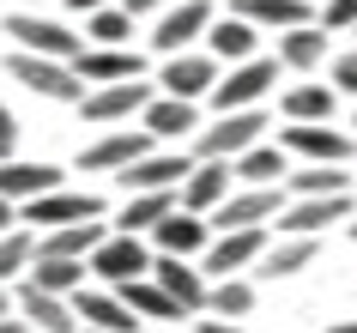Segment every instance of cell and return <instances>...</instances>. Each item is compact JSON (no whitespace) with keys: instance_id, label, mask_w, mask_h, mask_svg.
<instances>
[{"instance_id":"1","label":"cell","mask_w":357,"mask_h":333,"mask_svg":"<svg viewBox=\"0 0 357 333\" xmlns=\"http://www.w3.org/2000/svg\"><path fill=\"white\" fill-rule=\"evenodd\" d=\"M6 79H13V85H24L31 97H43V103H73V110H79V97L91 91V85L79 79L73 61H61V55H31V49H13V55H6Z\"/></svg>"},{"instance_id":"2","label":"cell","mask_w":357,"mask_h":333,"mask_svg":"<svg viewBox=\"0 0 357 333\" xmlns=\"http://www.w3.org/2000/svg\"><path fill=\"white\" fill-rule=\"evenodd\" d=\"M266 110L255 103V110H218L212 121H200V133H194V158H243L255 140H266Z\"/></svg>"},{"instance_id":"3","label":"cell","mask_w":357,"mask_h":333,"mask_svg":"<svg viewBox=\"0 0 357 333\" xmlns=\"http://www.w3.org/2000/svg\"><path fill=\"white\" fill-rule=\"evenodd\" d=\"M279 85V55H248V61H230L218 85H212V110H255L266 103V91Z\"/></svg>"},{"instance_id":"4","label":"cell","mask_w":357,"mask_h":333,"mask_svg":"<svg viewBox=\"0 0 357 333\" xmlns=\"http://www.w3.org/2000/svg\"><path fill=\"white\" fill-rule=\"evenodd\" d=\"M151 79H109V85H91V91L79 97V115L91 121V128H121L133 115L151 103Z\"/></svg>"},{"instance_id":"5","label":"cell","mask_w":357,"mask_h":333,"mask_svg":"<svg viewBox=\"0 0 357 333\" xmlns=\"http://www.w3.org/2000/svg\"><path fill=\"white\" fill-rule=\"evenodd\" d=\"M151 249L139 230H109V237L91 249V279L97 285H128V279H139V273H151Z\"/></svg>"},{"instance_id":"6","label":"cell","mask_w":357,"mask_h":333,"mask_svg":"<svg viewBox=\"0 0 357 333\" xmlns=\"http://www.w3.org/2000/svg\"><path fill=\"white\" fill-rule=\"evenodd\" d=\"M279 146L291 158H303V164H351L357 158V140L345 128H333V121H284Z\"/></svg>"},{"instance_id":"7","label":"cell","mask_w":357,"mask_h":333,"mask_svg":"<svg viewBox=\"0 0 357 333\" xmlns=\"http://www.w3.org/2000/svg\"><path fill=\"white\" fill-rule=\"evenodd\" d=\"M0 31L13 37V49H31V55H61V61H73L79 49H85V31H67V24L43 19V13H6V19H0Z\"/></svg>"},{"instance_id":"8","label":"cell","mask_w":357,"mask_h":333,"mask_svg":"<svg viewBox=\"0 0 357 333\" xmlns=\"http://www.w3.org/2000/svg\"><path fill=\"white\" fill-rule=\"evenodd\" d=\"M345 219H351V194H291L273 230L279 237H321L327 224H345Z\"/></svg>"},{"instance_id":"9","label":"cell","mask_w":357,"mask_h":333,"mask_svg":"<svg viewBox=\"0 0 357 333\" xmlns=\"http://www.w3.org/2000/svg\"><path fill=\"white\" fill-rule=\"evenodd\" d=\"M218 73H225V61L212 55V49H182V55H164V67H158V91L169 97H212V85H218Z\"/></svg>"},{"instance_id":"10","label":"cell","mask_w":357,"mask_h":333,"mask_svg":"<svg viewBox=\"0 0 357 333\" xmlns=\"http://www.w3.org/2000/svg\"><path fill=\"white\" fill-rule=\"evenodd\" d=\"M158 146L146 128H103L91 140V146H79V170L85 176H121V170L133 164V158H146V151Z\"/></svg>"},{"instance_id":"11","label":"cell","mask_w":357,"mask_h":333,"mask_svg":"<svg viewBox=\"0 0 357 333\" xmlns=\"http://www.w3.org/2000/svg\"><path fill=\"white\" fill-rule=\"evenodd\" d=\"M212 0H169L164 13H158V31H151V49L158 55H182V49H194V43L212 31Z\"/></svg>"},{"instance_id":"12","label":"cell","mask_w":357,"mask_h":333,"mask_svg":"<svg viewBox=\"0 0 357 333\" xmlns=\"http://www.w3.org/2000/svg\"><path fill=\"white\" fill-rule=\"evenodd\" d=\"M266 224H236V230H218V237L206 242V255H200V267H206L212 279H225V273H255V260H261L266 249Z\"/></svg>"},{"instance_id":"13","label":"cell","mask_w":357,"mask_h":333,"mask_svg":"<svg viewBox=\"0 0 357 333\" xmlns=\"http://www.w3.org/2000/svg\"><path fill=\"white\" fill-rule=\"evenodd\" d=\"M19 219L31 224V230H55V224H79V219H103V200L97 194H79V188H49V194H37V200L19 206Z\"/></svg>"},{"instance_id":"14","label":"cell","mask_w":357,"mask_h":333,"mask_svg":"<svg viewBox=\"0 0 357 333\" xmlns=\"http://www.w3.org/2000/svg\"><path fill=\"white\" fill-rule=\"evenodd\" d=\"M194 170V151H169V146H151L146 158H133L121 176H115V188L121 194H139V188H182V176Z\"/></svg>"},{"instance_id":"15","label":"cell","mask_w":357,"mask_h":333,"mask_svg":"<svg viewBox=\"0 0 357 333\" xmlns=\"http://www.w3.org/2000/svg\"><path fill=\"white\" fill-rule=\"evenodd\" d=\"M230 188H236V164H230V158H194V170L182 176V206L212 219V212L230 200Z\"/></svg>"},{"instance_id":"16","label":"cell","mask_w":357,"mask_h":333,"mask_svg":"<svg viewBox=\"0 0 357 333\" xmlns=\"http://www.w3.org/2000/svg\"><path fill=\"white\" fill-rule=\"evenodd\" d=\"M139 128H146L158 146L194 140V133H200V103H194V97H169V91H158L146 110H139Z\"/></svg>"},{"instance_id":"17","label":"cell","mask_w":357,"mask_h":333,"mask_svg":"<svg viewBox=\"0 0 357 333\" xmlns=\"http://www.w3.org/2000/svg\"><path fill=\"white\" fill-rule=\"evenodd\" d=\"M151 279H158V285H164L188 315H206V291H212V273H206V267H194L188 255H151Z\"/></svg>"},{"instance_id":"18","label":"cell","mask_w":357,"mask_h":333,"mask_svg":"<svg viewBox=\"0 0 357 333\" xmlns=\"http://www.w3.org/2000/svg\"><path fill=\"white\" fill-rule=\"evenodd\" d=\"M212 242V219L206 212H188V206H176V212H164V219L151 224V249L158 255H206Z\"/></svg>"},{"instance_id":"19","label":"cell","mask_w":357,"mask_h":333,"mask_svg":"<svg viewBox=\"0 0 357 333\" xmlns=\"http://www.w3.org/2000/svg\"><path fill=\"white\" fill-rule=\"evenodd\" d=\"M19 315L31 321V333H79L85 327L79 309H73V297L43 291V285H31V279H19Z\"/></svg>"},{"instance_id":"20","label":"cell","mask_w":357,"mask_h":333,"mask_svg":"<svg viewBox=\"0 0 357 333\" xmlns=\"http://www.w3.org/2000/svg\"><path fill=\"white\" fill-rule=\"evenodd\" d=\"M79 79L85 85H109V79H146V55L128 49V43H91V49H79L73 55Z\"/></svg>"},{"instance_id":"21","label":"cell","mask_w":357,"mask_h":333,"mask_svg":"<svg viewBox=\"0 0 357 333\" xmlns=\"http://www.w3.org/2000/svg\"><path fill=\"white\" fill-rule=\"evenodd\" d=\"M73 309H79V321L85 327H103V333H139L146 321L133 315V303L115 285H85V291L73 297Z\"/></svg>"},{"instance_id":"22","label":"cell","mask_w":357,"mask_h":333,"mask_svg":"<svg viewBox=\"0 0 357 333\" xmlns=\"http://www.w3.org/2000/svg\"><path fill=\"white\" fill-rule=\"evenodd\" d=\"M115 291H121V297L133 303V315H139L146 327H176V321H188V309H182V303H176V297H169L151 273L128 279V285H115Z\"/></svg>"},{"instance_id":"23","label":"cell","mask_w":357,"mask_h":333,"mask_svg":"<svg viewBox=\"0 0 357 333\" xmlns=\"http://www.w3.org/2000/svg\"><path fill=\"white\" fill-rule=\"evenodd\" d=\"M327 24L309 19V24H291V31H279V67H291V73H315V67H327Z\"/></svg>"},{"instance_id":"24","label":"cell","mask_w":357,"mask_h":333,"mask_svg":"<svg viewBox=\"0 0 357 333\" xmlns=\"http://www.w3.org/2000/svg\"><path fill=\"white\" fill-rule=\"evenodd\" d=\"M315 255H321V237H273L261 249V260H255V273L261 279H297L315 267Z\"/></svg>"},{"instance_id":"25","label":"cell","mask_w":357,"mask_h":333,"mask_svg":"<svg viewBox=\"0 0 357 333\" xmlns=\"http://www.w3.org/2000/svg\"><path fill=\"white\" fill-rule=\"evenodd\" d=\"M67 182V170L61 164H24V158H0V194L6 200H37V194H49V188Z\"/></svg>"},{"instance_id":"26","label":"cell","mask_w":357,"mask_h":333,"mask_svg":"<svg viewBox=\"0 0 357 333\" xmlns=\"http://www.w3.org/2000/svg\"><path fill=\"white\" fill-rule=\"evenodd\" d=\"M176 206H182V188H139V194L121 200L115 230H139V237H151V224L164 219V212H176Z\"/></svg>"},{"instance_id":"27","label":"cell","mask_w":357,"mask_h":333,"mask_svg":"<svg viewBox=\"0 0 357 333\" xmlns=\"http://www.w3.org/2000/svg\"><path fill=\"white\" fill-rule=\"evenodd\" d=\"M333 110H339L333 79H303V85H291V91L279 97L284 121H333Z\"/></svg>"},{"instance_id":"28","label":"cell","mask_w":357,"mask_h":333,"mask_svg":"<svg viewBox=\"0 0 357 333\" xmlns=\"http://www.w3.org/2000/svg\"><path fill=\"white\" fill-rule=\"evenodd\" d=\"M24 279H31V285H43V291L79 297L85 285H91V260H79V255H37Z\"/></svg>"},{"instance_id":"29","label":"cell","mask_w":357,"mask_h":333,"mask_svg":"<svg viewBox=\"0 0 357 333\" xmlns=\"http://www.w3.org/2000/svg\"><path fill=\"white\" fill-rule=\"evenodd\" d=\"M230 13L248 19L255 31H291V24H309V19H315L309 0H230Z\"/></svg>"},{"instance_id":"30","label":"cell","mask_w":357,"mask_h":333,"mask_svg":"<svg viewBox=\"0 0 357 333\" xmlns=\"http://www.w3.org/2000/svg\"><path fill=\"white\" fill-rule=\"evenodd\" d=\"M255 37H261V31H255L248 19L225 13V19H212V31H206V49H212V55H218V61L230 67V61H248V55H255Z\"/></svg>"},{"instance_id":"31","label":"cell","mask_w":357,"mask_h":333,"mask_svg":"<svg viewBox=\"0 0 357 333\" xmlns=\"http://www.w3.org/2000/svg\"><path fill=\"white\" fill-rule=\"evenodd\" d=\"M284 176H291V151L273 146V140H255L236 158V182H284Z\"/></svg>"},{"instance_id":"32","label":"cell","mask_w":357,"mask_h":333,"mask_svg":"<svg viewBox=\"0 0 357 333\" xmlns=\"http://www.w3.org/2000/svg\"><path fill=\"white\" fill-rule=\"evenodd\" d=\"M206 315H230V321H248V315H255V279H243V273L212 279V291H206Z\"/></svg>"},{"instance_id":"33","label":"cell","mask_w":357,"mask_h":333,"mask_svg":"<svg viewBox=\"0 0 357 333\" xmlns=\"http://www.w3.org/2000/svg\"><path fill=\"white\" fill-rule=\"evenodd\" d=\"M31 260H37V230H31V224L0 230V285H19V279L31 273Z\"/></svg>"},{"instance_id":"34","label":"cell","mask_w":357,"mask_h":333,"mask_svg":"<svg viewBox=\"0 0 357 333\" xmlns=\"http://www.w3.org/2000/svg\"><path fill=\"white\" fill-rule=\"evenodd\" d=\"M357 176H345V164H303L284 176V194H351Z\"/></svg>"},{"instance_id":"35","label":"cell","mask_w":357,"mask_h":333,"mask_svg":"<svg viewBox=\"0 0 357 333\" xmlns=\"http://www.w3.org/2000/svg\"><path fill=\"white\" fill-rule=\"evenodd\" d=\"M85 37L91 43H128L133 37V13L115 0V6H97V13H85Z\"/></svg>"},{"instance_id":"36","label":"cell","mask_w":357,"mask_h":333,"mask_svg":"<svg viewBox=\"0 0 357 333\" xmlns=\"http://www.w3.org/2000/svg\"><path fill=\"white\" fill-rule=\"evenodd\" d=\"M327 79H333L339 97H357V49H345V55L327 61Z\"/></svg>"},{"instance_id":"37","label":"cell","mask_w":357,"mask_h":333,"mask_svg":"<svg viewBox=\"0 0 357 333\" xmlns=\"http://www.w3.org/2000/svg\"><path fill=\"white\" fill-rule=\"evenodd\" d=\"M321 24H327V31H357V0H327Z\"/></svg>"},{"instance_id":"38","label":"cell","mask_w":357,"mask_h":333,"mask_svg":"<svg viewBox=\"0 0 357 333\" xmlns=\"http://www.w3.org/2000/svg\"><path fill=\"white\" fill-rule=\"evenodd\" d=\"M0 158H19V115L0 103Z\"/></svg>"},{"instance_id":"39","label":"cell","mask_w":357,"mask_h":333,"mask_svg":"<svg viewBox=\"0 0 357 333\" xmlns=\"http://www.w3.org/2000/svg\"><path fill=\"white\" fill-rule=\"evenodd\" d=\"M194 333H248V327H243V321H230V315H206Z\"/></svg>"},{"instance_id":"40","label":"cell","mask_w":357,"mask_h":333,"mask_svg":"<svg viewBox=\"0 0 357 333\" xmlns=\"http://www.w3.org/2000/svg\"><path fill=\"white\" fill-rule=\"evenodd\" d=\"M121 6H128V13H133V19H146V13H164V6H169V0H121Z\"/></svg>"},{"instance_id":"41","label":"cell","mask_w":357,"mask_h":333,"mask_svg":"<svg viewBox=\"0 0 357 333\" xmlns=\"http://www.w3.org/2000/svg\"><path fill=\"white\" fill-rule=\"evenodd\" d=\"M13 224H24V219H19V200H6V194H0V230H13Z\"/></svg>"},{"instance_id":"42","label":"cell","mask_w":357,"mask_h":333,"mask_svg":"<svg viewBox=\"0 0 357 333\" xmlns=\"http://www.w3.org/2000/svg\"><path fill=\"white\" fill-rule=\"evenodd\" d=\"M0 333H31V321L24 315H0Z\"/></svg>"},{"instance_id":"43","label":"cell","mask_w":357,"mask_h":333,"mask_svg":"<svg viewBox=\"0 0 357 333\" xmlns=\"http://www.w3.org/2000/svg\"><path fill=\"white\" fill-rule=\"evenodd\" d=\"M97 6H115V0H67V13H97Z\"/></svg>"},{"instance_id":"44","label":"cell","mask_w":357,"mask_h":333,"mask_svg":"<svg viewBox=\"0 0 357 333\" xmlns=\"http://www.w3.org/2000/svg\"><path fill=\"white\" fill-rule=\"evenodd\" d=\"M321 333H357V321H327Z\"/></svg>"},{"instance_id":"45","label":"cell","mask_w":357,"mask_h":333,"mask_svg":"<svg viewBox=\"0 0 357 333\" xmlns=\"http://www.w3.org/2000/svg\"><path fill=\"white\" fill-rule=\"evenodd\" d=\"M345 237H351V242H357V212H351V219H345Z\"/></svg>"},{"instance_id":"46","label":"cell","mask_w":357,"mask_h":333,"mask_svg":"<svg viewBox=\"0 0 357 333\" xmlns=\"http://www.w3.org/2000/svg\"><path fill=\"white\" fill-rule=\"evenodd\" d=\"M139 333H182V321H176V327H139Z\"/></svg>"},{"instance_id":"47","label":"cell","mask_w":357,"mask_h":333,"mask_svg":"<svg viewBox=\"0 0 357 333\" xmlns=\"http://www.w3.org/2000/svg\"><path fill=\"white\" fill-rule=\"evenodd\" d=\"M79 333H103V327H79Z\"/></svg>"}]
</instances>
